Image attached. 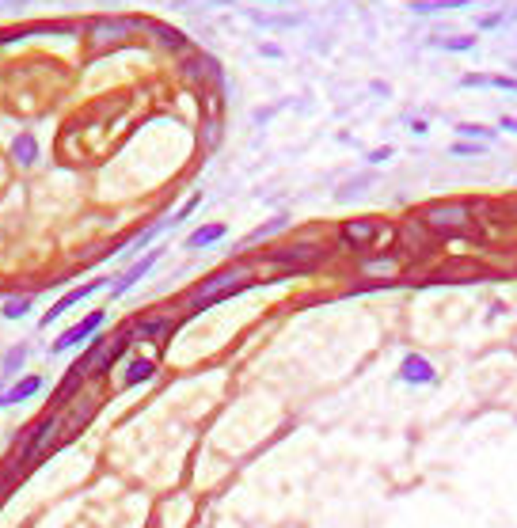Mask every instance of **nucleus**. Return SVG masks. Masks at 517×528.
<instances>
[{
    "label": "nucleus",
    "mask_w": 517,
    "mask_h": 528,
    "mask_svg": "<svg viewBox=\"0 0 517 528\" xmlns=\"http://www.w3.org/2000/svg\"><path fill=\"white\" fill-rule=\"evenodd\" d=\"M388 156H392V149H377V152H369L373 164H380V160H388Z\"/></svg>",
    "instance_id": "27"
},
{
    "label": "nucleus",
    "mask_w": 517,
    "mask_h": 528,
    "mask_svg": "<svg viewBox=\"0 0 517 528\" xmlns=\"http://www.w3.org/2000/svg\"><path fill=\"white\" fill-rule=\"evenodd\" d=\"M42 384H46V380L34 376V372H31V376H19L16 384L4 392V407H19V403H27V399H34L42 392Z\"/></svg>",
    "instance_id": "9"
},
{
    "label": "nucleus",
    "mask_w": 517,
    "mask_h": 528,
    "mask_svg": "<svg viewBox=\"0 0 517 528\" xmlns=\"http://www.w3.org/2000/svg\"><path fill=\"white\" fill-rule=\"evenodd\" d=\"M460 4H476V0H437L434 8H460Z\"/></svg>",
    "instance_id": "26"
},
{
    "label": "nucleus",
    "mask_w": 517,
    "mask_h": 528,
    "mask_svg": "<svg viewBox=\"0 0 517 528\" xmlns=\"http://www.w3.org/2000/svg\"><path fill=\"white\" fill-rule=\"evenodd\" d=\"M472 42H476V38H452V42H441V46H445V50H468Z\"/></svg>",
    "instance_id": "24"
},
{
    "label": "nucleus",
    "mask_w": 517,
    "mask_h": 528,
    "mask_svg": "<svg viewBox=\"0 0 517 528\" xmlns=\"http://www.w3.org/2000/svg\"><path fill=\"white\" fill-rule=\"evenodd\" d=\"M457 133H464V137H491V130H487V125H472V122L457 125Z\"/></svg>",
    "instance_id": "21"
},
{
    "label": "nucleus",
    "mask_w": 517,
    "mask_h": 528,
    "mask_svg": "<svg viewBox=\"0 0 517 528\" xmlns=\"http://www.w3.org/2000/svg\"><path fill=\"white\" fill-rule=\"evenodd\" d=\"M157 34H160V42H164L168 50H183V46H187V38H183L179 31H172V27H157Z\"/></svg>",
    "instance_id": "19"
},
{
    "label": "nucleus",
    "mask_w": 517,
    "mask_h": 528,
    "mask_svg": "<svg viewBox=\"0 0 517 528\" xmlns=\"http://www.w3.org/2000/svg\"><path fill=\"white\" fill-rule=\"evenodd\" d=\"M12 156H16L23 167H31L34 160H38V145H34V137H31V133H19V137L12 141Z\"/></svg>",
    "instance_id": "14"
},
{
    "label": "nucleus",
    "mask_w": 517,
    "mask_h": 528,
    "mask_svg": "<svg viewBox=\"0 0 517 528\" xmlns=\"http://www.w3.org/2000/svg\"><path fill=\"white\" fill-rule=\"evenodd\" d=\"M377 221H346L343 224V239L350 248H369L373 239H377Z\"/></svg>",
    "instance_id": "10"
},
{
    "label": "nucleus",
    "mask_w": 517,
    "mask_h": 528,
    "mask_svg": "<svg viewBox=\"0 0 517 528\" xmlns=\"http://www.w3.org/2000/svg\"><path fill=\"white\" fill-rule=\"evenodd\" d=\"M320 255V251L312 248V243H304V248H286L274 255V263H312V259Z\"/></svg>",
    "instance_id": "16"
},
{
    "label": "nucleus",
    "mask_w": 517,
    "mask_h": 528,
    "mask_svg": "<svg viewBox=\"0 0 517 528\" xmlns=\"http://www.w3.org/2000/svg\"><path fill=\"white\" fill-rule=\"evenodd\" d=\"M0 407H4V376H0Z\"/></svg>",
    "instance_id": "29"
},
{
    "label": "nucleus",
    "mask_w": 517,
    "mask_h": 528,
    "mask_svg": "<svg viewBox=\"0 0 517 528\" xmlns=\"http://www.w3.org/2000/svg\"><path fill=\"white\" fill-rule=\"evenodd\" d=\"M247 289V266H229V270L214 274V278H205L202 285L194 289V297H190V308L194 312H202V308L217 304V300L232 297V293Z\"/></svg>",
    "instance_id": "1"
},
{
    "label": "nucleus",
    "mask_w": 517,
    "mask_h": 528,
    "mask_svg": "<svg viewBox=\"0 0 517 528\" xmlns=\"http://www.w3.org/2000/svg\"><path fill=\"white\" fill-rule=\"evenodd\" d=\"M426 224L437 232H460L468 228V206L460 202H445V206H430L426 209Z\"/></svg>",
    "instance_id": "3"
},
{
    "label": "nucleus",
    "mask_w": 517,
    "mask_h": 528,
    "mask_svg": "<svg viewBox=\"0 0 517 528\" xmlns=\"http://www.w3.org/2000/svg\"><path fill=\"white\" fill-rule=\"evenodd\" d=\"M400 380H407V384H434L437 372H434V365H430L422 354H407V357H403V365H400Z\"/></svg>",
    "instance_id": "6"
},
{
    "label": "nucleus",
    "mask_w": 517,
    "mask_h": 528,
    "mask_svg": "<svg viewBox=\"0 0 517 528\" xmlns=\"http://www.w3.org/2000/svg\"><path fill=\"white\" fill-rule=\"evenodd\" d=\"M103 320H107V315H103V312H91L88 320H80V323H76V327H69L65 335H61V339H54V346H49V354H61V350L76 346V342L91 339V335H95V331L103 327Z\"/></svg>",
    "instance_id": "4"
},
{
    "label": "nucleus",
    "mask_w": 517,
    "mask_h": 528,
    "mask_svg": "<svg viewBox=\"0 0 517 528\" xmlns=\"http://www.w3.org/2000/svg\"><path fill=\"white\" fill-rule=\"evenodd\" d=\"M54 433H58V414H46V418H42L38 426H34L31 433H27V441H23V445H19L16 471H23L31 460H38V456H42V448L49 445V437H54Z\"/></svg>",
    "instance_id": "2"
},
{
    "label": "nucleus",
    "mask_w": 517,
    "mask_h": 528,
    "mask_svg": "<svg viewBox=\"0 0 517 528\" xmlns=\"http://www.w3.org/2000/svg\"><path fill=\"white\" fill-rule=\"evenodd\" d=\"M27 361V346H16V350H8L4 354V361H0V376L8 380V376H16L19 372V365Z\"/></svg>",
    "instance_id": "17"
},
{
    "label": "nucleus",
    "mask_w": 517,
    "mask_h": 528,
    "mask_svg": "<svg viewBox=\"0 0 517 528\" xmlns=\"http://www.w3.org/2000/svg\"><path fill=\"white\" fill-rule=\"evenodd\" d=\"M152 376H157V361H152V357H141V361L126 365L122 384H126V388H137V384H145V380H152Z\"/></svg>",
    "instance_id": "13"
},
{
    "label": "nucleus",
    "mask_w": 517,
    "mask_h": 528,
    "mask_svg": "<svg viewBox=\"0 0 517 528\" xmlns=\"http://www.w3.org/2000/svg\"><path fill=\"white\" fill-rule=\"evenodd\" d=\"M221 236H225V224H205V228H198L194 236L187 239V248L190 251H202V248H209V243H217Z\"/></svg>",
    "instance_id": "15"
},
{
    "label": "nucleus",
    "mask_w": 517,
    "mask_h": 528,
    "mask_svg": "<svg viewBox=\"0 0 517 528\" xmlns=\"http://www.w3.org/2000/svg\"><path fill=\"white\" fill-rule=\"evenodd\" d=\"M502 125H506V130H514V133H517V118H502Z\"/></svg>",
    "instance_id": "28"
},
{
    "label": "nucleus",
    "mask_w": 517,
    "mask_h": 528,
    "mask_svg": "<svg viewBox=\"0 0 517 528\" xmlns=\"http://www.w3.org/2000/svg\"><path fill=\"white\" fill-rule=\"evenodd\" d=\"M282 224H286V221H282V217H274V221H266V224H263V228H259V232H251V236H247V243H259V239H266V236H271V232H278Z\"/></svg>",
    "instance_id": "20"
},
{
    "label": "nucleus",
    "mask_w": 517,
    "mask_h": 528,
    "mask_svg": "<svg viewBox=\"0 0 517 528\" xmlns=\"http://www.w3.org/2000/svg\"><path fill=\"white\" fill-rule=\"evenodd\" d=\"M452 152H457V156H479V145H452Z\"/></svg>",
    "instance_id": "23"
},
{
    "label": "nucleus",
    "mask_w": 517,
    "mask_h": 528,
    "mask_svg": "<svg viewBox=\"0 0 517 528\" xmlns=\"http://www.w3.org/2000/svg\"><path fill=\"white\" fill-rule=\"evenodd\" d=\"M126 31H130V23H122V19H95V23H91V46H95V50L115 46V42L126 38Z\"/></svg>",
    "instance_id": "7"
},
{
    "label": "nucleus",
    "mask_w": 517,
    "mask_h": 528,
    "mask_svg": "<svg viewBox=\"0 0 517 528\" xmlns=\"http://www.w3.org/2000/svg\"><path fill=\"white\" fill-rule=\"evenodd\" d=\"M99 285H107V281H103V278H95V281H88V285H80V289L65 293V297H61V300H58V304H54V308H49V312H46V315H42V327H49V323H54V320H61V315H65V312H69V308H73V304H80V300H84V297H91V293H95V289H99Z\"/></svg>",
    "instance_id": "5"
},
{
    "label": "nucleus",
    "mask_w": 517,
    "mask_h": 528,
    "mask_svg": "<svg viewBox=\"0 0 517 528\" xmlns=\"http://www.w3.org/2000/svg\"><path fill=\"white\" fill-rule=\"evenodd\" d=\"M84 372H88V365H84V361H76L73 369L65 372V384H61V388L54 392V407H65L69 399H73L76 392H80V384H84Z\"/></svg>",
    "instance_id": "12"
},
{
    "label": "nucleus",
    "mask_w": 517,
    "mask_h": 528,
    "mask_svg": "<svg viewBox=\"0 0 517 528\" xmlns=\"http://www.w3.org/2000/svg\"><path fill=\"white\" fill-rule=\"evenodd\" d=\"M157 259H160V251H152V255H145V259H141V263H133L130 270H126L122 278L115 281V285H111V293H115V297H122L126 289H133V285H137V281L145 278L148 270H152V263H157Z\"/></svg>",
    "instance_id": "11"
},
{
    "label": "nucleus",
    "mask_w": 517,
    "mask_h": 528,
    "mask_svg": "<svg viewBox=\"0 0 517 528\" xmlns=\"http://www.w3.org/2000/svg\"><path fill=\"white\" fill-rule=\"evenodd\" d=\"M31 304H34V297H16V300L4 304V315H8V320H19V315L31 312Z\"/></svg>",
    "instance_id": "18"
},
{
    "label": "nucleus",
    "mask_w": 517,
    "mask_h": 528,
    "mask_svg": "<svg viewBox=\"0 0 517 528\" xmlns=\"http://www.w3.org/2000/svg\"><path fill=\"white\" fill-rule=\"evenodd\" d=\"M194 209H198V194H194V198H190V202H187V206H183V209H179V213H175V221H187V217H190V213H194Z\"/></svg>",
    "instance_id": "25"
},
{
    "label": "nucleus",
    "mask_w": 517,
    "mask_h": 528,
    "mask_svg": "<svg viewBox=\"0 0 517 528\" xmlns=\"http://www.w3.org/2000/svg\"><path fill=\"white\" fill-rule=\"evenodd\" d=\"M172 327H175V320H168V315H152V320H137L133 327H126V331H130L133 342H152V339H164Z\"/></svg>",
    "instance_id": "8"
},
{
    "label": "nucleus",
    "mask_w": 517,
    "mask_h": 528,
    "mask_svg": "<svg viewBox=\"0 0 517 528\" xmlns=\"http://www.w3.org/2000/svg\"><path fill=\"white\" fill-rule=\"evenodd\" d=\"M369 274H380V270H395V259H380V263H365Z\"/></svg>",
    "instance_id": "22"
}]
</instances>
